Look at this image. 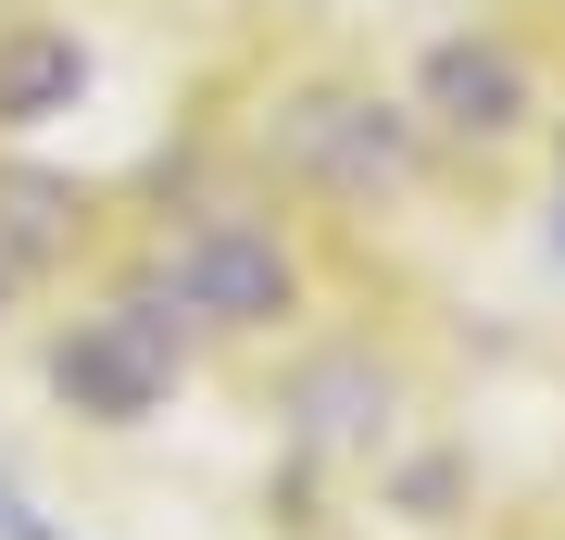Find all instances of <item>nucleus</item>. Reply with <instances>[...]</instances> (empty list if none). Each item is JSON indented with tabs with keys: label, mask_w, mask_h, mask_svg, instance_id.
<instances>
[{
	"label": "nucleus",
	"mask_w": 565,
	"mask_h": 540,
	"mask_svg": "<svg viewBox=\"0 0 565 540\" xmlns=\"http://www.w3.org/2000/svg\"><path fill=\"white\" fill-rule=\"evenodd\" d=\"M76 88H88V39L76 25H13V39H0V126L76 114Z\"/></svg>",
	"instance_id": "nucleus-6"
},
{
	"label": "nucleus",
	"mask_w": 565,
	"mask_h": 540,
	"mask_svg": "<svg viewBox=\"0 0 565 540\" xmlns=\"http://www.w3.org/2000/svg\"><path fill=\"white\" fill-rule=\"evenodd\" d=\"M151 289L177 315H202V327H289L302 315V252H289L277 214H226L214 201V214L151 240Z\"/></svg>",
	"instance_id": "nucleus-1"
},
{
	"label": "nucleus",
	"mask_w": 565,
	"mask_h": 540,
	"mask_svg": "<svg viewBox=\"0 0 565 540\" xmlns=\"http://www.w3.org/2000/svg\"><path fill=\"white\" fill-rule=\"evenodd\" d=\"M39 277H51V264H39V252H25V240H13V226H0V315H13V301H25V289H39Z\"/></svg>",
	"instance_id": "nucleus-7"
},
{
	"label": "nucleus",
	"mask_w": 565,
	"mask_h": 540,
	"mask_svg": "<svg viewBox=\"0 0 565 540\" xmlns=\"http://www.w3.org/2000/svg\"><path fill=\"white\" fill-rule=\"evenodd\" d=\"M264 163H289V177H315L340 201H377V189H403L427 163V126L403 100H377V88H289L264 114Z\"/></svg>",
	"instance_id": "nucleus-2"
},
{
	"label": "nucleus",
	"mask_w": 565,
	"mask_h": 540,
	"mask_svg": "<svg viewBox=\"0 0 565 540\" xmlns=\"http://www.w3.org/2000/svg\"><path fill=\"white\" fill-rule=\"evenodd\" d=\"M177 364H189L177 301L126 289V301H102V315H76V340L51 352V390L76 402V415H151V402L177 390Z\"/></svg>",
	"instance_id": "nucleus-3"
},
{
	"label": "nucleus",
	"mask_w": 565,
	"mask_h": 540,
	"mask_svg": "<svg viewBox=\"0 0 565 540\" xmlns=\"http://www.w3.org/2000/svg\"><path fill=\"white\" fill-rule=\"evenodd\" d=\"M415 126H427L452 163H478V177L515 163V139L541 126V76H527V51H515V39H440V51H427Z\"/></svg>",
	"instance_id": "nucleus-4"
},
{
	"label": "nucleus",
	"mask_w": 565,
	"mask_h": 540,
	"mask_svg": "<svg viewBox=\"0 0 565 540\" xmlns=\"http://www.w3.org/2000/svg\"><path fill=\"white\" fill-rule=\"evenodd\" d=\"M289 441H302L315 465H377L390 453V378L364 352H327L302 390H289Z\"/></svg>",
	"instance_id": "nucleus-5"
}]
</instances>
